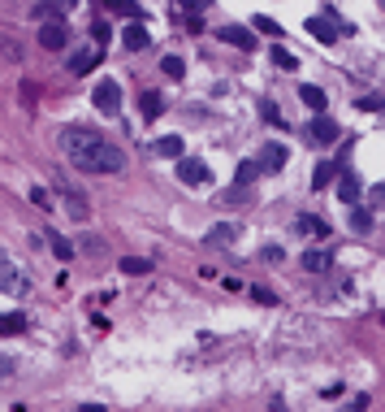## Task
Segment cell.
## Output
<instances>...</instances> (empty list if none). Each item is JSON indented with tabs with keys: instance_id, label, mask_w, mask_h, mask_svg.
<instances>
[{
	"instance_id": "obj_1",
	"label": "cell",
	"mask_w": 385,
	"mask_h": 412,
	"mask_svg": "<svg viewBox=\"0 0 385 412\" xmlns=\"http://www.w3.org/2000/svg\"><path fill=\"white\" fill-rule=\"evenodd\" d=\"M57 143L65 152V161L83 174H121L126 169V152L117 143H109L104 135L83 131V126H61Z\"/></svg>"
},
{
	"instance_id": "obj_2",
	"label": "cell",
	"mask_w": 385,
	"mask_h": 412,
	"mask_svg": "<svg viewBox=\"0 0 385 412\" xmlns=\"http://www.w3.org/2000/svg\"><path fill=\"white\" fill-rule=\"evenodd\" d=\"M57 195H61V204H65V213L74 217V221H87L91 217V200H87V191L74 183V178L65 174V169H57Z\"/></svg>"
},
{
	"instance_id": "obj_3",
	"label": "cell",
	"mask_w": 385,
	"mask_h": 412,
	"mask_svg": "<svg viewBox=\"0 0 385 412\" xmlns=\"http://www.w3.org/2000/svg\"><path fill=\"white\" fill-rule=\"evenodd\" d=\"M303 31H312V39H320V44H338V35H346L351 27H346V22H338L333 13H316V18L303 22Z\"/></svg>"
},
{
	"instance_id": "obj_4",
	"label": "cell",
	"mask_w": 385,
	"mask_h": 412,
	"mask_svg": "<svg viewBox=\"0 0 385 412\" xmlns=\"http://www.w3.org/2000/svg\"><path fill=\"white\" fill-rule=\"evenodd\" d=\"M69 44H74V31L65 27V18L43 22V27H39V48H43V53H61V48H69Z\"/></svg>"
},
{
	"instance_id": "obj_5",
	"label": "cell",
	"mask_w": 385,
	"mask_h": 412,
	"mask_svg": "<svg viewBox=\"0 0 385 412\" xmlns=\"http://www.w3.org/2000/svg\"><path fill=\"white\" fill-rule=\"evenodd\" d=\"M91 100H95V109L104 113V117H117L121 113V87H117V79H100Z\"/></svg>"
},
{
	"instance_id": "obj_6",
	"label": "cell",
	"mask_w": 385,
	"mask_h": 412,
	"mask_svg": "<svg viewBox=\"0 0 385 412\" xmlns=\"http://www.w3.org/2000/svg\"><path fill=\"white\" fill-rule=\"evenodd\" d=\"M177 178H182L187 187H208L212 183V169L203 165V161H195V157H182V161H177Z\"/></svg>"
},
{
	"instance_id": "obj_7",
	"label": "cell",
	"mask_w": 385,
	"mask_h": 412,
	"mask_svg": "<svg viewBox=\"0 0 385 412\" xmlns=\"http://www.w3.org/2000/svg\"><path fill=\"white\" fill-rule=\"evenodd\" d=\"M27 287H31V282H27V278L18 273V265L9 261L5 252H0V291H9V295H22Z\"/></svg>"
},
{
	"instance_id": "obj_8",
	"label": "cell",
	"mask_w": 385,
	"mask_h": 412,
	"mask_svg": "<svg viewBox=\"0 0 385 412\" xmlns=\"http://www.w3.org/2000/svg\"><path fill=\"white\" fill-rule=\"evenodd\" d=\"M338 135H342V131H338V122H333V117H325V113H320V117H316L312 126H307V139H312L316 148H329V143H338Z\"/></svg>"
},
{
	"instance_id": "obj_9",
	"label": "cell",
	"mask_w": 385,
	"mask_h": 412,
	"mask_svg": "<svg viewBox=\"0 0 385 412\" xmlns=\"http://www.w3.org/2000/svg\"><path fill=\"white\" fill-rule=\"evenodd\" d=\"M359 195H364V178H359L355 169H342L338 174V200L342 204H359Z\"/></svg>"
},
{
	"instance_id": "obj_10",
	"label": "cell",
	"mask_w": 385,
	"mask_h": 412,
	"mask_svg": "<svg viewBox=\"0 0 385 412\" xmlns=\"http://www.w3.org/2000/svg\"><path fill=\"white\" fill-rule=\"evenodd\" d=\"M147 44H151V35L143 31V22H130V27L121 31V48H126V53H143Z\"/></svg>"
},
{
	"instance_id": "obj_11",
	"label": "cell",
	"mask_w": 385,
	"mask_h": 412,
	"mask_svg": "<svg viewBox=\"0 0 385 412\" xmlns=\"http://www.w3.org/2000/svg\"><path fill=\"white\" fill-rule=\"evenodd\" d=\"M100 61V48L91 44V48H74L69 53V74H91V65Z\"/></svg>"
},
{
	"instance_id": "obj_12",
	"label": "cell",
	"mask_w": 385,
	"mask_h": 412,
	"mask_svg": "<svg viewBox=\"0 0 385 412\" xmlns=\"http://www.w3.org/2000/svg\"><path fill=\"white\" fill-rule=\"evenodd\" d=\"M290 161V152H286V143H264V152H260V169H269V174H277L281 165Z\"/></svg>"
},
{
	"instance_id": "obj_13",
	"label": "cell",
	"mask_w": 385,
	"mask_h": 412,
	"mask_svg": "<svg viewBox=\"0 0 385 412\" xmlns=\"http://www.w3.org/2000/svg\"><path fill=\"white\" fill-rule=\"evenodd\" d=\"M225 44H234L238 53H255V35L247 31V27H225V31H217Z\"/></svg>"
},
{
	"instance_id": "obj_14",
	"label": "cell",
	"mask_w": 385,
	"mask_h": 412,
	"mask_svg": "<svg viewBox=\"0 0 385 412\" xmlns=\"http://www.w3.org/2000/svg\"><path fill=\"white\" fill-rule=\"evenodd\" d=\"M295 230H299V235H312V239H329V235H333L329 221H320V217H312V213H299Z\"/></svg>"
},
{
	"instance_id": "obj_15",
	"label": "cell",
	"mask_w": 385,
	"mask_h": 412,
	"mask_svg": "<svg viewBox=\"0 0 385 412\" xmlns=\"http://www.w3.org/2000/svg\"><path fill=\"white\" fill-rule=\"evenodd\" d=\"M303 269H307V273H329V269H333V252H329V247L303 252Z\"/></svg>"
},
{
	"instance_id": "obj_16",
	"label": "cell",
	"mask_w": 385,
	"mask_h": 412,
	"mask_svg": "<svg viewBox=\"0 0 385 412\" xmlns=\"http://www.w3.org/2000/svg\"><path fill=\"white\" fill-rule=\"evenodd\" d=\"M161 109H165L161 91H143V96H139V113H143V122H156V117H161Z\"/></svg>"
},
{
	"instance_id": "obj_17",
	"label": "cell",
	"mask_w": 385,
	"mask_h": 412,
	"mask_svg": "<svg viewBox=\"0 0 385 412\" xmlns=\"http://www.w3.org/2000/svg\"><path fill=\"white\" fill-rule=\"evenodd\" d=\"M299 100H303V105L312 109L316 117H320V113H325V105H329V100H325V91H320V87H312V83H303V87H299Z\"/></svg>"
},
{
	"instance_id": "obj_18",
	"label": "cell",
	"mask_w": 385,
	"mask_h": 412,
	"mask_svg": "<svg viewBox=\"0 0 385 412\" xmlns=\"http://www.w3.org/2000/svg\"><path fill=\"white\" fill-rule=\"evenodd\" d=\"M260 174H264V169H260V161H243V165L234 169V187H251Z\"/></svg>"
},
{
	"instance_id": "obj_19",
	"label": "cell",
	"mask_w": 385,
	"mask_h": 412,
	"mask_svg": "<svg viewBox=\"0 0 385 412\" xmlns=\"http://www.w3.org/2000/svg\"><path fill=\"white\" fill-rule=\"evenodd\" d=\"M333 178H338V165H333V161H320V165H316V174H312V191H325V187L333 183Z\"/></svg>"
},
{
	"instance_id": "obj_20",
	"label": "cell",
	"mask_w": 385,
	"mask_h": 412,
	"mask_svg": "<svg viewBox=\"0 0 385 412\" xmlns=\"http://www.w3.org/2000/svg\"><path fill=\"white\" fill-rule=\"evenodd\" d=\"M151 269H156V265H151L147 256H126V261H121V273H130V278H139V273H151Z\"/></svg>"
},
{
	"instance_id": "obj_21",
	"label": "cell",
	"mask_w": 385,
	"mask_h": 412,
	"mask_svg": "<svg viewBox=\"0 0 385 412\" xmlns=\"http://www.w3.org/2000/svg\"><path fill=\"white\" fill-rule=\"evenodd\" d=\"M351 230H355V235H368V230H372V213L355 204V209H351Z\"/></svg>"
},
{
	"instance_id": "obj_22",
	"label": "cell",
	"mask_w": 385,
	"mask_h": 412,
	"mask_svg": "<svg viewBox=\"0 0 385 412\" xmlns=\"http://www.w3.org/2000/svg\"><path fill=\"white\" fill-rule=\"evenodd\" d=\"M22 330H27L22 313H0V334H22Z\"/></svg>"
},
{
	"instance_id": "obj_23",
	"label": "cell",
	"mask_w": 385,
	"mask_h": 412,
	"mask_svg": "<svg viewBox=\"0 0 385 412\" xmlns=\"http://www.w3.org/2000/svg\"><path fill=\"white\" fill-rule=\"evenodd\" d=\"M104 5H109L113 13H126V18H135V22H143V9L135 5V0H104Z\"/></svg>"
},
{
	"instance_id": "obj_24",
	"label": "cell",
	"mask_w": 385,
	"mask_h": 412,
	"mask_svg": "<svg viewBox=\"0 0 385 412\" xmlns=\"http://www.w3.org/2000/svg\"><path fill=\"white\" fill-rule=\"evenodd\" d=\"M156 152H161V157H173V161H182V139H177V135H165V139L156 143Z\"/></svg>"
},
{
	"instance_id": "obj_25",
	"label": "cell",
	"mask_w": 385,
	"mask_h": 412,
	"mask_svg": "<svg viewBox=\"0 0 385 412\" xmlns=\"http://www.w3.org/2000/svg\"><path fill=\"white\" fill-rule=\"evenodd\" d=\"M251 27H255V31H269L273 39H281V35H286V31H281L273 18H264V13H255V18H251Z\"/></svg>"
},
{
	"instance_id": "obj_26",
	"label": "cell",
	"mask_w": 385,
	"mask_h": 412,
	"mask_svg": "<svg viewBox=\"0 0 385 412\" xmlns=\"http://www.w3.org/2000/svg\"><path fill=\"white\" fill-rule=\"evenodd\" d=\"M229 239H234V226H225V221H221V226L208 230V239H203V243H217V247H221V243H229Z\"/></svg>"
},
{
	"instance_id": "obj_27",
	"label": "cell",
	"mask_w": 385,
	"mask_h": 412,
	"mask_svg": "<svg viewBox=\"0 0 385 412\" xmlns=\"http://www.w3.org/2000/svg\"><path fill=\"white\" fill-rule=\"evenodd\" d=\"M31 204H35V209H43V213H53V209H57L53 195H48V187H31Z\"/></svg>"
},
{
	"instance_id": "obj_28",
	"label": "cell",
	"mask_w": 385,
	"mask_h": 412,
	"mask_svg": "<svg viewBox=\"0 0 385 412\" xmlns=\"http://www.w3.org/2000/svg\"><path fill=\"white\" fill-rule=\"evenodd\" d=\"M161 70L169 74V79H182V74H187V61H182V57H165V61H161Z\"/></svg>"
},
{
	"instance_id": "obj_29",
	"label": "cell",
	"mask_w": 385,
	"mask_h": 412,
	"mask_svg": "<svg viewBox=\"0 0 385 412\" xmlns=\"http://www.w3.org/2000/svg\"><path fill=\"white\" fill-rule=\"evenodd\" d=\"M13 378H18V360L13 356H0V386L13 382Z\"/></svg>"
},
{
	"instance_id": "obj_30",
	"label": "cell",
	"mask_w": 385,
	"mask_h": 412,
	"mask_svg": "<svg viewBox=\"0 0 385 412\" xmlns=\"http://www.w3.org/2000/svg\"><path fill=\"white\" fill-rule=\"evenodd\" d=\"M355 105L364 109V113H381V109H385V96H359Z\"/></svg>"
},
{
	"instance_id": "obj_31",
	"label": "cell",
	"mask_w": 385,
	"mask_h": 412,
	"mask_svg": "<svg viewBox=\"0 0 385 412\" xmlns=\"http://www.w3.org/2000/svg\"><path fill=\"white\" fill-rule=\"evenodd\" d=\"M0 53H5L9 61H22V48H18V44L9 39V31H0Z\"/></svg>"
},
{
	"instance_id": "obj_32",
	"label": "cell",
	"mask_w": 385,
	"mask_h": 412,
	"mask_svg": "<svg viewBox=\"0 0 385 412\" xmlns=\"http://www.w3.org/2000/svg\"><path fill=\"white\" fill-rule=\"evenodd\" d=\"M48 239H53L57 261H69V256H74V243H69V239H61V235H48Z\"/></svg>"
},
{
	"instance_id": "obj_33",
	"label": "cell",
	"mask_w": 385,
	"mask_h": 412,
	"mask_svg": "<svg viewBox=\"0 0 385 412\" xmlns=\"http://www.w3.org/2000/svg\"><path fill=\"white\" fill-rule=\"evenodd\" d=\"M260 113H264V122H273V126H286V117H281V109L273 105V100H264V105H260Z\"/></svg>"
},
{
	"instance_id": "obj_34",
	"label": "cell",
	"mask_w": 385,
	"mask_h": 412,
	"mask_svg": "<svg viewBox=\"0 0 385 412\" xmlns=\"http://www.w3.org/2000/svg\"><path fill=\"white\" fill-rule=\"evenodd\" d=\"M273 65H277V70H295L299 61H295V57L286 53V48H273Z\"/></svg>"
},
{
	"instance_id": "obj_35",
	"label": "cell",
	"mask_w": 385,
	"mask_h": 412,
	"mask_svg": "<svg viewBox=\"0 0 385 412\" xmlns=\"http://www.w3.org/2000/svg\"><path fill=\"white\" fill-rule=\"evenodd\" d=\"M91 44H95V48L109 44V22H95V27H91Z\"/></svg>"
},
{
	"instance_id": "obj_36",
	"label": "cell",
	"mask_w": 385,
	"mask_h": 412,
	"mask_svg": "<svg viewBox=\"0 0 385 412\" xmlns=\"http://www.w3.org/2000/svg\"><path fill=\"white\" fill-rule=\"evenodd\" d=\"M243 200H247V187H229L221 204H243Z\"/></svg>"
},
{
	"instance_id": "obj_37",
	"label": "cell",
	"mask_w": 385,
	"mask_h": 412,
	"mask_svg": "<svg viewBox=\"0 0 385 412\" xmlns=\"http://www.w3.org/2000/svg\"><path fill=\"white\" fill-rule=\"evenodd\" d=\"M368 404H372V399H368V395H355V399H351V404H346V412H368Z\"/></svg>"
},
{
	"instance_id": "obj_38",
	"label": "cell",
	"mask_w": 385,
	"mask_h": 412,
	"mask_svg": "<svg viewBox=\"0 0 385 412\" xmlns=\"http://www.w3.org/2000/svg\"><path fill=\"white\" fill-rule=\"evenodd\" d=\"M177 5H182V9H191V13H195V9L203 13V9H208V5H212V0H177Z\"/></svg>"
},
{
	"instance_id": "obj_39",
	"label": "cell",
	"mask_w": 385,
	"mask_h": 412,
	"mask_svg": "<svg viewBox=\"0 0 385 412\" xmlns=\"http://www.w3.org/2000/svg\"><path fill=\"white\" fill-rule=\"evenodd\" d=\"M251 295H255V300H260V304H277V295H273V291H269V287H255V291H251Z\"/></svg>"
},
{
	"instance_id": "obj_40",
	"label": "cell",
	"mask_w": 385,
	"mask_h": 412,
	"mask_svg": "<svg viewBox=\"0 0 385 412\" xmlns=\"http://www.w3.org/2000/svg\"><path fill=\"white\" fill-rule=\"evenodd\" d=\"M100 247H104L100 239H83V243H79V252H100Z\"/></svg>"
},
{
	"instance_id": "obj_41",
	"label": "cell",
	"mask_w": 385,
	"mask_h": 412,
	"mask_svg": "<svg viewBox=\"0 0 385 412\" xmlns=\"http://www.w3.org/2000/svg\"><path fill=\"white\" fill-rule=\"evenodd\" d=\"M48 5H57V9H61V18H65V9H74L79 0H48Z\"/></svg>"
},
{
	"instance_id": "obj_42",
	"label": "cell",
	"mask_w": 385,
	"mask_h": 412,
	"mask_svg": "<svg viewBox=\"0 0 385 412\" xmlns=\"http://www.w3.org/2000/svg\"><path fill=\"white\" fill-rule=\"evenodd\" d=\"M79 412H104V408H100V404H83Z\"/></svg>"
},
{
	"instance_id": "obj_43",
	"label": "cell",
	"mask_w": 385,
	"mask_h": 412,
	"mask_svg": "<svg viewBox=\"0 0 385 412\" xmlns=\"http://www.w3.org/2000/svg\"><path fill=\"white\" fill-rule=\"evenodd\" d=\"M377 200H385V183H381V187H377Z\"/></svg>"
},
{
	"instance_id": "obj_44",
	"label": "cell",
	"mask_w": 385,
	"mask_h": 412,
	"mask_svg": "<svg viewBox=\"0 0 385 412\" xmlns=\"http://www.w3.org/2000/svg\"><path fill=\"white\" fill-rule=\"evenodd\" d=\"M381 326H385V313H381Z\"/></svg>"
},
{
	"instance_id": "obj_45",
	"label": "cell",
	"mask_w": 385,
	"mask_h": 412,
	"mask_svg": "<svg viewBox=\"0 0 385 412\" xmlns=\"http://www.w3.org/2000/svg\"><path fill=\"white\" fill-rule=\"evenodd\" d=\"M381 9H385V0H381Z\"/></svg>"
}]
</instances>
